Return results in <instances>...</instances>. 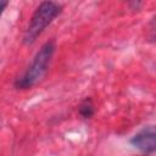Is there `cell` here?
<instances>
[{"label": "cell", "mask_w": 156, "mask_h": 156, "mask_svg": "<svg viewBox=\"0 0 156 156\" xmlns=\"http://www.w3.org/2000/svg\"><path fill=\"white\" fill-rule=\"evenodd\" d=\"M55 50H56V44L54 40H49L45 44H43L41 48L38 50V52L35 54V56L33 57L30 65L18 78H16L13 83L15 88L23 90V89H30L34 85H37L48 72Z\"/></svg>", "instance_id": "1"}, {"label": "cell", "mask_w": 156, "mask_h": 156, "mask_svg": "<svg viewBox=\"0 0 156 156\" xmlns=\"http://www.w3.org/2000/svg\"><path fill=\"white\" fill-rule=\"evenodd\" d=\"M62 12V5L55 1H43L33 12L23 34V43L32 45L46 27Z\"/></svg>", "instance_id": "2"}, {"label": "cell", "mask_w": 156, "mask_h": 156, "mask_svg": "<svg viewBox=\"0 0 156 156\" xmlns=\"http://www.w3.org/2000/svg\"><path fill=\"white\" fill-rule=\"evenodd\" d=\"M130 144L144 152L145 155L152 154L156 150V133L154 126L144 127L140 132H138L132 139Z\"/></svg>", "instance_id": "3"}, {"label": "cell", "mask_w": 156, "mask_h": 156, "mask_svg": "<svg viewBox=\"0 0 156 156\" xmlns=\"http://www.w3.org/2000/svg\"><path fill=\"white\" fill-rule=\"evenodd\" d=\"M78 113L83 118H85V119L91 118L94 116V113H95V105H94V101H93L91 98L88 96V98L82 100V102L78 106Z\"/></svg>", "instance_id": "4"}, {"label": "cell", "mask_w": 156, "mask_h": 156, "mask_svg": "<svg viewBox=\"0 0 156 156\" xmlns=\"http://www.w3.org/2000/svg\"><path fill=\"white\" fill-rule=\"evenodd\" d=\"M7 5H9V1H0V16L2 15L4 10L7 7Z\"/></svg>", "instance_id": "5"}, {"label": "cell", "mask_w": 156, "mask_h": 156, "mask_svg": "<svg viewBox=\"0 0 156 156\" xmlns=\"http://www.w3.org/2000/svg\"><path fill=\"white\" fill-rule=\"evenodd\" d=\"M144 156H147V155H144Z\"/></svg>", "instance_id": "6"}]
</instances>
